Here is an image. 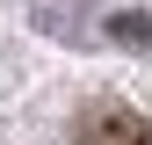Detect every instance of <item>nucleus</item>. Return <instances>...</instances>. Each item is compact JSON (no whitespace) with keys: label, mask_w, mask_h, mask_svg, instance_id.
<instances>
[{"label":"nucleus","mask_w":152,"mask_h":145,"mask_svg":"<svg viewBox=\"0 0 152 145\" xmlns=\"http://www.w3.org/2000/svg\"><path fill=\"white\" fill-rule=\"evenodd\" d=\"M72 145H152V116L123 102H87L72 123Z\"/></svg>","instance_id":"nucleus-1"},{"label":"nucleus","mask_w":152,"mask_h":145,"mask_svg":"<svg viewBox=\"0 0 152 145\" xmlns=\"http://www.w3.org/2000/svg\"><path fill=\"white\" fill-rule=\"evenodd\" d=\"M109 44H130V51H152V15H138V7H116L109 15Z\"/></svg>","instance_id":"nucleus-2"}]
</instances>
